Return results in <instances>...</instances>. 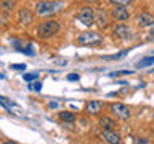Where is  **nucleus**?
Wrapping results in <instances>:
<instances>
[{
  "mask_svg": "<svg viewBox=\"0 0 154 144\" xmlns=\"http://www.w3.org/2000/svg\"><path fill=\"white\" fill-rule=\"evenodd\" d=\"M101 138H103L106 142H111V144H119L120 142V134L116 133L114 130H103Z\"/></svg>",
  "mask_w": 154,
  "mask_h": 144,
  "instance_id": "obj_8",
  "label": "nucleus"
},
{
  "mask_svg": "<svg viewBox=\"0 0 154 144\" xmlns=\"http://www.w3.org/2000/svg\"><path fill=\"white\" fill-rule=\"evenodd\" d=\"M130 74H133L132 70H116V72H111V77H122V75H130Z\"/></svg>",
  "mask_w": 154,
  "mask_h": 144,
  "instance_id": "obj_18",
  "label": "nucleus"
},
{
  "mask_svg": "<svg viewBox=\"0 0 154 144\" xmlns=\"http://www.w3.org/2000/svg\"><path fill=\"white\" fill-rule=\"evenodd\" d=\"M16 5V0H0V8L5 11H11Z\"/></svg>",
  "mask_w": 154,
  "mask_h": 144,
  "instance_id": "obj_13",
  "label": "nucleus"
},
{
  "mask_svg": "<svg viewBox=\"0 0 154 144\" xmlns=\"http://www.w3.org/2000/svg\"><path fill=\"white\" fill-rule=\"evenodd\" d=\"M10 67L14 69V70H24V69H26V66H24V64H11Z\"/></svg>",
  "mask_w": 154,
  "mask_h": 144,
  "instance_id": "obj_22",
  "label": "nucleus"
},
{
  "mask_svg": "<svg viewBox=\"0 0 154 144\" xmlns=\"http://www.w3.org/2000/svg\"><path fill=\"white\" fill-rule=\"evenodd\" d=\"M37 77H38V74H35V72H34V74H24L23 79L26 80V82H32V80H35Z\"/></svg>",
  "mask_w": 154,
  "mask_h": 144,
  "instance_id": "obj_19",
  "label": "nucleus"
},
{
  "mask_svg": "<svg viewBox=\"0 0 154 144\" xmlns=\"http://www.w3.org/2000/svg\"><path fill=\"white\" fill-rule=\"evenodd\" d=\"M61 5L60 3H55L51 0H42L35 5V13L40 14V16H45V14H50L53 11H58L56 8H60Z\"/></svg>",
  "mask_w": 154,
  "mask_h": 144,
  "instance_id": "obj_2",
  "label": "nucleus"
},
{
  "mask_svg": "<svg viewBox=\"0 0 154 144\" xmlns=\"http://www.w3.org/2000/svg\"><path fill=\"white\" fill-rule=\"evenodd\" d=\"M58 31H60V24H58V21H55V19H48V21H43L40 26L37 27V35L42 37V38H48V37L55 35Z\"/></svg>",
  "mask_w": 154,
  "mask_h": 144,
  "instance_id": "obj_1",
  "label": "nucleus"
},
{
  "mask_svg": "<svg viewBox=\"0 0 154 144\" xmlns=\"http://www.w3.org/2000/svg\"><path fill=\"white\" fill-rule=\"evenodd\" d=\"M132 31H130L128 26H125V24H117V26L114 27V35L119 37V38H128Z\"/></svg>",
  "mask_w": 154,
  "mask_h": 144,
  "instance_id": "obj_10",
  "label": "nucleus"
},
{
  "mask_svg": "<svg viewBox=\"0 0 154 144\" xmlns=\"http://www.w3.org/2000/svg\"><path fill=\"white\" fill-rule=\"evenodd\" d=\"M137 22H138V26H141V27L154 26V16L149 13H141V14H138Z\"/></svg>",
  "mask_w": 154,
  "mask_h": 144,
  "instance_id": "obj_9",
  "label": "nucleus"
},
{
  "mask_svg": "<svg viewBox=\"0 0 154 144\" xmlns=\"http://www.w3.org/2000/svg\"><path fill=\"white\" fill-rule=\"evenodd\" d=\"M0 103H2L5 107L11 109V110H13V107H16V104L11 103V101H8V98H5V96H0Z\"/></svg>",
  "mask_w": 154,
  "mask_h": 144,
  "instance_id": "obj_17",
  "label": "nucleus"
},
{
  "mask_svg": "<svg viewBox=\"0 0 154 144\" xmlns=\"http://www.w3.org/2000/svg\"><path fill=\"white\" fill-rule=\"evenodd\" d=\"M60 118L63 120V122H74L75 115L72 112H60Z\"/></svg>",
  "mask_w": 154,
  "mask_h": 144,
  "instance_id": "obj_16",
  "label": "nucleus"
},
{
  "mask_svg": "<svg viewBox=\"0 0 154 144\" xmlns=\"http://www.w3.org/2000/svg\"><path fill=\"white\" fill-rule=\"evenodd\" d=\"M87 2H95V0H87Z\"/></svg>",
  "mask_w": 154,
  "mask_h": 144,
  "instance_id": "obj_25",
  "label": "nucleus"
},
{
  "mask_svg": "<svg viewBox=\"0 0 154 144\" xmlns=\"http://www.w3.org/2000/svg\"><path fill=\"white\" fill-rule=\"evenodd\" d=\"M101 40H103V37L96 32H82L77 38L80 45H96V43H101Z\"/></svg>",
  "mask_w": 154,
  "mask_h": 144,
  "instance_id": "obj_3",
  "label": "nucleus"
},
{
  "mask_svg": "<svg viewBox=\"0 0 154 144\" xmlns=\"http://www.w3.org/2000/svg\"><path fill=\"white\" fill-rule=\"evenodd\" d=\"M100 127L103 130H114L116 122L112 118H109V117H101L100 118Z\"/></svg>",
  "mask_w": 154,
  "mask_h": 144,
  "instance_id": "obj_12",
  "label": "nucleus"
},
{
  "mask_svg": "<svg viewBox=\"0 0 154 144\" xmlns=\"http://www.w3.org/2000/svg\"><path fill=\"white\" fill-rule=\"evenodd\" d=\"M29 88H31V90H35V91H40V90H42V83H40V82H34V83L29 85Z\"/></svg>",
  "mask_w": 154,
  "mask_h": 144,
  "instance_id": "obj_20",
  "label": "nucleus"
},
{
  "mask_svg": "<svg viewBox=\"0 0 154 144\" xmlns=\"http://www.w3.org/2000/svg\"><path fill=\"white\" fill-rule=\"evenodd\" d=\"M152 64H154V56H146L138 62L137 67L138 69H143V67H148V66H152Z\"/></svg>",
  "mask_w": 154,
  "mask_h": 144,
  "instance_id": "obj_14",
  "label": "nucleus"
},
{
  "mask_svg": "<svg viewBox=\"0 0 154 144\" xmlns=\"http://www.w3.org/2000/svg\"><path fill=\"white\" fill-rule=\"evenodd\" d=\"M101 109H103V104H101L100 101H90L85 107L87 114H90V115H98L101 112Z\"/></svg>",
  "mask_w": 154,
  "mask_h": 144,
  "instance_id": "obj_11",
  "label": "nucleus"
},
{
  "mask_svg": "<svg viewBox=\"0 0 154 144\" xmlns=\"http://www.w3.org/2000/svg\"><path fill=\"white\" fill-rule=\"evenodd\" d=\"M18 19H19V22H21V24H24V26H29V24L32 22V19H34V14H32V11L29 8L24 7V8L19 10Z\"/></svg>",
  "mask_w": 154,
  "mask_h": 144,
  "instance_id": "obj_7",
  "label": "nucleus"
},
{
  "mask_svg": "<svg viewBox=\"0 0 154 144\" xmlns=\"http://www.w3.org/2000/svg\"><path fill=\"white\" fill-rule=\"evenodd\" d=\"M111 16L114 19H117V21H127L130 18V11L128 8L125 7V5H114V8L111 10Z\"/></svg>",
  "mask_w": 154,
  "mask_h": 144,
  "instance_id": "obj_6",
  "label": "nucleus"
},
{
  "mask_svg": "<svg viewBox=\"0 0 154 144\" xmlns=\"http://www.w3.org/2000/svg\"><path fill=\"white\" fill-rule=\"evenodd\" d=\"M149 38H151V40H154V29L151 31V34H149Z\"/></svg>",
  "mask_w": 154,
  "mask_h": 144,
  "instance_id": "obj_24",
  "label": "nucleus"
},
{
  "mask_svg": "<svg viewBox=\"0 0 154 144\" xmlns=\"http://www.w3.org/2000/svg\"><path fill=\"white\" fill-rule=\"evenodd\" d=\"M109 2L111 3H114V5H127V3H130V2H132V0H109Z\"/></svg>",
  "mask_w": 154,
  "mask_h": 144,
  "instance_id": "obj_21",
  "label": "nucleus"
},
{
  "mask_svg": "<svg viewBox=\"0 0 154 144\" xmlns=\"http://www.w3.org/2000/svg\"><path fill=\"white\" fill-rule=\"evenodd\" d=\"M67 80H79V74H71V75H67Z\"/></svg>",
  "mask_w": 154,
  "mask_h": 144,
  "instance_id": "obj_23",
  "label": "nucleus"
},
{
  "mask_svg": "<svg viewBox=\"0 0 154 144\" xmlns=\"http://www.w3.org/2000/svg\"><path fill=\"white\" fill-rule=\"evenodd\" d=\"M111 112H112L117 118L120 120H127L130 118V109H128V106H125L122 103H114V104H111Z\"/></svg>",
  "mask_w": 154,
  "mask_h": 144,
  "instance_id": "obj_5",
  "label": "nucleus"
},
{
  "mask_svg": "<svg viewBox=\"0 0 154 144\" xmlns=\"http://www.w3.org/2000/svg\"><path fill=\"white\" fill-rule=\"evenodd\" d=\"M95 19L98 21L100 27H106V26H108V16H106V13H104V11H100V13L95 16Z\"/></svg>",
  "mask_w": 154,
  "mask_h": 144,
  "instance_id": "obj_15",
  "label": "nucleus"
},
{
  "mask_svg": "<svg viewBox=\"0 0 154 144\" xmlns=\"http://www.w3.org/2000/svg\"><path fill=\"white\" fill-rule=\"evenodd\" d=\"M77 19L84 24V26H91L95 22V11L91 7H84L77 14Z\"/></svg>",
  "mask_w": 154,
  "mask_h": 144,
  "instance_id": "obj_4",
  "label": "nucleus"
}]
</instances>
